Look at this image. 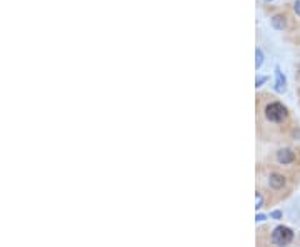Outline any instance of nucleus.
Wrapping results in <instances>:
<instances>
[{
	"instance_id": "obj_3",
	"label": "nucleus",
	"mask_w": 300,
	"mask_h": 247,
	"mask_svg": "<svg viewBox=\"0 0 300 247\" xmlns=\"http://www.w3.org/2000/svg\"><path fill=\"white\" fill-rule=\"evenodd\" d=\"M277 161L284 165L292 164V162L295 161V154L290 149H282V150H278V154H277Z\"/></svg>"
},
{
	"instance_id": "obj_8",
	"label": "nucleus",
	"mask_w": 300,
	"mask_h": 247,
	"mask_svg": "<svg viewBox=\"0 0 300 247\" xmlns=\"http://www.w3.org/2000/svg\"><path fill=\"white\" fill-rule=\"evenodd\" d=\"M259 207H262V195L257 192V209H259Z\"/></svg>"
},
{
	"instance_id": "obj_5",
	"label": "nucleus",
	"mask_w": 300,
	"mask_h": 247,
	"mask_svg": "<svg viewBox=\"0 0 300 247\" xmlns=\"http://www.w3.org/2000/svg\"><path fill=\"white\" fill-rule=\"evenodd\" d=\"M270 187H273V189H280V187H284V177L282 175H278V174H273V175H270Z\"/></svg>"
},
{
	"instance_id": "obj_2",
	"label": "nucleus",
	"mask_w": 300,
	"mask_h": 247,
	"mask_svg": "<svg viewBox=\"0 0 300 247\" xmlns=\"http://www.w3.org/2000/svg\"><path fill=\"white\" fill-rule=\"evenodd\" d=\"M292 239H294V232L289 227H285V225H278L272 234V242L277 246H287L292 242Z\"/></svg>"
},
{
	"instance_id": "obj_11",
	"label": "nucleus",
	"mask_w": 300,
	"mask_h": 247,
	"mask_svg": "<svg viewBox=\"0 0 300 247\" xmlns=\"http://www.w3.org/2000/svg\"><path fill=\"white\" fill-rule=\"evenodd\" d=\"M270 216H272V217H275V219H280V212H278V211H275V212H272V214H270Z\"/></svg>"
},
{
	"instance_id": "obj_9",
	"label": "nucleus",
	"mask_w": 300,
	"mask_h": 247,
	"mask_svg": "<svg viewBox=\"0 0 300 247\" xmlns=\"http://www.w3.org/2000/svg\"><path fill=\"white\" fill-rule=\"evenodd\" d=\"M294 8H295V12H297V14L300 15V0H297V2H295Z\"/></svg>"
},
{
	"instance_id": "obj_10",
	"label": "nucleus",
	"mask_w": 300,
	"mask_h": 247,
	"mask_svg": "<svg viewBox=\"0 0 300 247\" xmlns=\"http://www.w3.org/2000/svg\"><path fill=\"white\" fill-rule=\"evenodd\" d=\"M265 81H267V77H260V79H259V81H257V87H260V85H262V83H264Z\"/></svg>"
},
{
	"instance_id": "obj_12",
	"label": "nucleus",
	"mask_w": 300,
	"mask_h": 247,
	"mask_svg": "<svg viewBox=\"0 0 300 247\" xmlns=\"http://www.w3.org/2000/svg\"><path fill=\"white\" fill-rule=\"evenodd\" d=\"M265 2H272V0H265Z\"/></svg>"
},
{
	"instance_id": "obj_7",
	"label": "nucleus",
	"mask_w": 300,
	"mask_h": 247,
	"mask_svg": "<svg viewBox=\"0 0 300 247\" xmlns=\"http://www.w3.org/2000/svg\"><path fill=\"white\" fill-rule=\"evenodd\" d=\"M262 62H264V55H262V50L257 49V60H255L257 69H260V67H262Z\"/></svg>"
},
{
	"instance_id": "obj_4",
	"label": "nucleus",
	"mask_w": 300,
	"mask_h": 247,
	"mask_svg": "<svg viewBox=\"0 0 300 247\" xmlns=\"http://www.w3.org/2000/svg\"><path fill=\"white\" fill-rule=\"evenodd\" d=\"M275 77H277V82H275V90L277 92H284L285 90V77L282 75L280 69H275Z\"/></svg>"
},
{
	"instance_id": "obj_1",
	"label": "nucleus",
	"mask_w": 300,
	"mask_h": 247,
	"mask_svg": "<svg viewBox=\"0 0 300 247\" xmlns=\"http://www.w3.org/2000/svg\"><path fill=\"white\" fill-rule=\"evenodd\" d=\"M265 117H267V120H270V122L280 124L287 119V109L278 102L269 104V106L265 107Z\"/></svg>"
},
{
	"instance_id": "obj_6",
	"label": "nucleus",
	"mask_w": 300,
	"mask_h": 247,
	"mask_svg": "<svg viewBox=\"0 0 300 247\" xmlns=\"http://www.w3.org/2000/svg\"><path fill=\"white\" fill-rule=\"evenodd\" d=\"M272 25H273V28H277V30H282V28L285 27V17L275 15L272 19Z\"/></svg>"
}]
</instances>
